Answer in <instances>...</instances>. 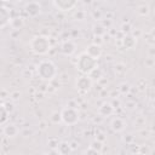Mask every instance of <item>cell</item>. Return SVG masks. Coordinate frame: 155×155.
Listing matches in <instances>:
<instances>
[{"label":"cell","mask_w":155,"mask_h":155,"mask_svg":"<svg viewBox=\"0 0 155 155\" xmlns=\"http://www.w3.org/2000/svg\"><path fill=\"white\" fill-rule=\"evenodd\" d=\"M36 73L40 79L46 81H52L57 76V67L52 61L44 59L41 61L36 67Z\"/></svg>","instance_id":"cell-1"},{"label":"cell","mask_w":155,"mask_h":155,"mask_svg":"<svg viewBox=\"0 0 155 155\" xmlns=\"http://www.w3.org/2000/svg\"><path fill=\"white\" fill-rule=\"evenodd\" d=\"M29 47H30V51L33 53H35L38 56H44L51 48L50 39L46 36H42V35H36L30 40Z\"/></svg>","instance_id":"cell-2"},{"label":"cell","mask_w":155,"mask_h":155,"mask_svg":"<svg viewBox=\"0 0 155 155\" xmlns=\"http://www.w3.org/2000/svg\"><path fill=\"white\" fill-rule=\"evenodd\" d=\"M97 59L92 58L91 56H88L86 52L81 53L76 61V69L85 75H88L98 64H97Z\"/></svg>","instance_id":"cell-3"},{"label":"cell","mask_w":155,"mask_h":155,"mask_svg":"<svg viewBox=\"0 0 155 155\" xmlns=\"http://www.w3.org/2000/svg\"><path fill=\"white\" fill-rule=\"evenodd\" d=\"M61 113H62L63 124L67 125V126H74V125H76L78 121H79V119H80L78 108L67 107V108H64Z\"/></svg>","instance_id":"cell-4"},{"label":"cell","mask_w":155,"mask_h":155,"mask_svg":"<svg viewBox=\"0 0 155 155\" xmlns=\"http://www.w3.org/2000/svg\"><path fill=\"white\" fill-rule=\"evenodd\" d=\"M92 84H93L92 79H91L88 75L82 74L81 76H79V78L76 79V81H75V88H76L80 93H86V92H88V91L91 90Z\"/></svg>","instance_id":"cell-5"},{"label":"cell","mask_w":155,"mask_h":155,"mask_svg":"<svg viewBox=\"0 0 155 155\" xmlns=\"http://www.w3.org/2000/svg\"><path fill=\"white\" fill-rule=\"evenodd\" d=\"M78 0H53V4L56 8H58L62 12H68L73 10L76 6Z\"/></svg>","instance_id":"cell-6"},{"label":"cell","mask_w":155,"mask_h":155,"mask_svg":"<svg viewBox=\"0 0 155 155\" xmlns=\"http://www.w3.org/2000/svg\"><path fill=\"white\" fill-rule=\"evenodd\" d=\"M2 132H4L5 137H7V138H15V137H17L19 134V128H18V126L16 124L8 122V124H5L4 125Z\"/></svg>","instance_id":"cell-7"},{"label":"cell","mask_w":155,"mask_h":155,"mask_svg":"<svg viewBox=\"0 0 155 155\" xmlns=\"http://www.w3.org/2000/svg\"><path fill=\"white\" fill-rule=\"evenodd\" d=\"M88 56H91L92 58H94V59H99L101 58V56H102V52H103V50H102V46L101 45H97V44H94V42H92L91 45H88L87 47H86V51H85Z\"/></svg>","instance_id":"cell-8"},{"label":"cell","mask_w":155,"mask_h":155,"mask_svg":"<svg viewBox=\"0 0 155 155\" xmlns=\"http://www.w3.org/2000/svg\"><path fill=\"white\" fill-rule=\"evenodd\" d=\"M114 110H115V108H114L113 103H110V102H104V103H102L101 107L98 108V114H99V116H102V117H107V116H110V115L114 113Z\"/></svg>","instance_id":"cell-9"},{"label":"cell","mask_w":155,"mask_h":155,"mask_svg":"<svg viewBox=\"0 0 155 155\" xmlns=\"http://www.w3.org/2000/svg\"><path fill=\"white\" fill-rule=\"evenodd\" d=\"M25 12L28 13L29 17H36L40 12H41V7L39 5V2L36 1H30L25 5Z\"/></svg>","instance_id":"cell-10"},{"label":"cell","mask_w":155,"mask_h":155,"mask_svg":"<svg viewBox=\"0 0 155 155\" xmlns=\"http://www.w3.org/2000/svg\"><path fill=\"white\" fill-rule=\"evenodd\" d=\"M110 127L114 132H122L126 128V121L122 117L116 116L110 121Z\"/></svg>","instance_id":"cell-11"},{"label":"cell","mask_w":155,"mask_h":155,"mask_svg":"<svg viewBox=\"0 0 155 155\" xmlns=\"http://www.w3.org/2000/svg\"><path fill=\"white\" fill-rule=\"evenodd\" d=\"M76 50V45L71 40H67L61 45V52L65 56H71Z\"/></svg>","instance_id":"cell-12"},{"label":"cell","mask_w":155,"mask_h":155,"mask_svg":"<svg viewBox=\"0 0 155 155\" xmlns=\"http://www.w3.org/2000/svg\"><path fill=\"white\" fill-rule=\"evenodd\" d=\"M11 23V17H10V11L6 7H1L0 8V28L4 29L7 24Z\"/></svg>","instance_id":"cell-13"},{"label":"cell","mask_w":155,"mask_h":155,"mask_svg":"<svg viewBox=\"0 0 155 155\" xmlns=\"http://www.w3.org/2000/svg\"><path fill=\"white\" fill-rule=\"evenodd\" d=\"M121 41H122V45H124L125 48L131 50V48H133V47L136 46V44H137V38H134L132 34H126V35L121 39Z\"/></svg>","instance_id":"cell-14"},{"label":"cell","mask_w":155,"mask_h":155,"mask_svg":"<svg viewBox=\"0 0 155 155\" xmlns=\"http://www.w3.org/2000/svg\"><path fill=\"white\" fill-rule=\"evenodd\" d=\"M71 151H73V148H71L70 143H68V142H61L57 148V153L59 155H68Z\"/></svg>","instance_id":"cell-15"},{"label":"cell","mask_w":155,"mask_h":155,"mask_svg":"<svg viewBox=\"0 0 155 155\" xmlns=\"http://www.w3.org/2000/svg\"><path fill=\"white\" fill-rule=\"evenodd\" d=\"M88 76L92 79V81H99V80L103 78V71H102V69L97 65V67L88 74Z\"/></svg>","instance_id":"cell-16"},{"label":"cell","mask_w":155,"mask_h":155,"mask_svg":"<svg viewBox=\"0 0 155 155\" xmlns=\"http://www.w3.org/2000/svg\"><path fill=\"white\" fill-rule=\"evenodd\" d=\"M10 25H11L13 29L19 30V29L23 28V25H24V19H23L22 17H15V18H11V23H10Z\"/></svg>","instance_id":"cell-17"},{"label":"cell","mask_w":155,"mask_h":155,"mask_svg":"<svg viewBox=\"0 0 155 155\" xmlns=\"http://www.w3.org/2000/svg\"><path fill=\"white\" fill-rule=\"evenodd\" d=\"M137 13L139 16H142V17H147L150 13V7L147 4H142V5H139L137 7Z\"/></svg>","instance_id":"cell-18"},{"label":"cell","mask_w":155,"mask_h":155,"mask_svg":"<svg viewBox=\"0 0 155 155\" xmlns=\"http://www.w3.org/2000/svg\"><path fill=\"white\" fill-rule=\"evenodd\" d=\"M113 70H114V74H115V75H117V76L124 75V74H125V71H126V65H125L124 63H115V64H114Z\"/></svg>","instance_id":"cell-19"},{"label":"cell","mask_w":155,"mask_h":155,"mask_svg":"<svg viewBox=\"0 0 155 155\" xmlns=\"http://www.w3.org/2000/svg\"><path fill=\"white\" fill-rule=\"evenodd\" d=\"M145 122H147V120L144 116H137L133 121V127L137 130H140V128L145 127Z\"/></svg>","instance_id":"cell-20"},{"label":"cell","mask_w":155,"mask_h":155,"mask_svg":"<svg viewBox=\"0 0 155 155\" xmlns=\"http://www.w3.org/2000/svg\"><path fill=\"white\" fill-rule=\"evenodd\" d=\"M50 120H51V122L54 124V125L63 122V120H62V113H61V111H53V113H51Z\"/></svg>","instance_id":"cell-21"},{"label":"cell","mask_w":155,"mask_h":155,"mask_svg":"<svg viewBox=\"0 0 155 155\" xmlns=\"http://www.w3.org/2000/svg\"><path fill=\"white\" fill-rule=\"evenodd\" d=\"M0 111H1V119H0V124L4 126L5 124H6V121L8 120V115H10V113L7 111V109L5 108V105H4V103L1 104V108H0Z\"/></svg>","instance_id":"cell-22"},{"label":"cell","mask_w":155,"mask_h":155,"mask_svg":"<svg viewBox=\"0 0 155 155\" xmlns=\"http://www.w3.org/2000/svg\"><path fill=\"white\" fill-rule=\"evenodd\" d=\"M90 147L91 148H93L96 151H98L99 154L102 153V150H103V142L102 140H99V139H94V140H92L91 142V144H90Z\"/></svg>","instance_id":"cell-23"},{"label":"cell","mask_w":155,"mask_h":155,"mask_svg":"<svg viewBox=\"0 0 155 155\" xmlns=\"http://www.w3.org/2000/svg\"><path fill=\"white\" fill-rule=\"evenodd\" d=\"M93 34L94 35H99V36H103L105 34V27L102 25V24H94L93 25V29H92Z\"/></svg>","instance_id":"cell-24"},{"label":"cell","mask_w":155,"mask_h":155,"mask_svg":"<svg viewBox=\"0 0 155 155\" xmlns=\"http://www.w3.org/2000/svg\"><path fill=\"white\" fill-rule=\"evenodd\" d=\"M117 90H119V92H120L121 94L125 96V94H128V92L131 91V86H130L128 82H121V84L119 85Z\"/></svg>","instance_id":"cell-25"},{"label":"cell","mask_w":155,"mask_h":155,"mask_svg":"<svg viewBox=\"0 0 155 155\" xmlns=\"http://www.w3.org/2000/svg\"><path fill=\"white\" fill-rule=\"evenodd\" d=\"M59 143H61V142H59L58 138H56V137H51V138L47 140V145H48V148L52 149V150H57Z\"/></svg>","instance_id":"cell-26"},{"label":"cell","mask_w":155,"mask_h":155,"mask_svg":"<svg viewBox=\"0 0 155 155\" xmlns=\"http://www.w3.org/2000/svg\"><path fill=\"white\" fill-rule=\"evenodd\" d=\"M19 98H21V92L19 91H13V92L10 93V99L11 101L16 102V101H19Z\"/></svg>","instance_id":"cell-27"},{"label":"cell","mask_w":155,"mask_h":155,"mask_svg":"<svg viewBox=\"0 0 155 155\" xmlns=\"http://www.w3.org/2000/svg\"><path fill=\"white\" fill-rule=\"evenodd\" d=\"M74 17H75L76 19H79V21H82V19L85 18V12L81 11V10H78V12H75Z\"/></svg>","instance_id":"cell-28"},{"label":"cell","mask_w":155,"mask_h":155,"mask_svg":"<svg viewBox=\"0 0 155 155\" xmlns=\"http://www.w3.org/2000/svg\"><path fill=\"white\" fill-rule=\"evenodd\" d=\"M144 64H145L147 67L151 68V67L155 64V61H154V58H153V57H148V58H145V61H144Z\"/></svg>","instance_id":"cell-29"},{"label":"cell","mask_w":155,"mask_h":155,"mask_svg":"<svg viewBox=\"0 0 155 155\" xmlns=\"http://www.w3.org/2000/svg\"><path fill=\"white\" fill-rule=\"evenodd\" d=\"M130 30H131V24H130V23H126V24L124 23V24L121 25V31H122V33H128Z\"/></svg>","instance_id":"cell-30"},{"label":"cell","mask_w":155,"mask_h":155,"mask_svg":"<svg viewBox=\"0 0 155 155\" xmlns=\"http://www.w3.org/2000/svg\"><path fill=\"white\" fill-rule=\"evenodd\" d=\"M136 105H137V104H136L134 102H127V103L125 104V108H126V109H128V110H133Z\"/></svg>","instance_id":"cell-31"},{"label":"cell","mask_w":155,"mask_h":155,"mask_svg":"<svg viewBox=\"0 0 155 155\" xmlns=\"http://www.w3.org/2000/svg\"><path fill=\"white\" fill-rule=\"evenodd\" d=\"M31 134H33V131L29 130V128H25L24 131H22V136L23 137H30Z\"/></svg>","instance_id":"cell-32"},{"label":"cell","mask_w":155,"mask_h":155,"mask_svg":"<svg viewBox=\"0 0 155 155\" xmlns=\"http://www.w3.org/2000/svg\"><path fill=\"white\" fill-rule=\"evenodd\" d=\"M93 42H94V44H97V45H102V42H103V40H102V36H99V35H94Z\"/></svg>","instance_id":"cell-33"},{"label":"cell","mask_w":155,"mask_h":155,"mask_svg":"<svg viewBox=\"0 0 155 155\" xmlns=\"http://www.w3.org/2000/svg\"><path fill=\"white\" fill-rule=\"evenodd\" d=\"M132 140H133V136L132 134H126L124 137V142H126V143H131Z\"/></svg>","instance_id":"cell-34"},{"label":"cell","mask_w":155,"mask_h":155,"mask_svg":"<svg viewBox=\"0 0 155 155\" xmlns=\"http://www.w3.org/2000/svg\"><path fill=\"white\" fill-rule=\"evenodd\" d=\"M84 153H85V154H99L98 151H96V150H94L93 148H91V147H88Z\"/></svg>","instance_id":"cell-35"},{"label":"cell","mask_w":155,"mask_h":155,"mask_svg":"<svg viewBox=\"0 0 155 155\" xmlns=\"http://www.w3.org/2000/svg\"><path fill=\"white\" fill-rule=\"evenodd\" d=\"M4 105H5V108L7 109V111H8V113H11V111L13 110V104H12V103H7V104H5V103H4Z\"/></svg>","instance_id":"cell-36"},{"label":"cell","mask_w":155,"mask_h":155,"mask_svg":"<svg viewBox=\"0 0 155 155\" xmlns=\"http://www.w3.org/2000/svg\"><path fill=\"white\" fill-rule=\"evenodd\" d=\"M92 16H93V18H97V19H99V18H101V12H99V11H93Z\"/></svg>","instance_id":"cell-37"},{"label":"cell","mask_w":155,"mask_h":155,"mask_svg":"<svg viewBox=\"0 0 155 155\" xmlns=\"http://www.w3.org/2000/svg\"><path fill=\"white\" fill-rule=\"evenodd\" d=\"M132 35H133L134 38H138V36L140 35V30H138V29H137V30H133V31H132Z\"/></svg>","instance_id":"cell-38"},{"label":"cell","mask_w":155,"mask_h":155,"mask_svg":"<svg viewBox=\"0 0 155 155\" xmlns=\"http://www.w3.org/2000/svg\"><path fill=\"white\" fill-rule=\"evenodd\" d=\"M42 98H44V93H41V92L39 93V92H38V93H36V99H40V101H41Z\"/></svg>","instance_id":"cell-39"},{"label":"cell","mask_w":155,"mask_h":155,"mask_svg":"<svg viewBox=\"0 0 155 155\" xmlns=\"http://www.w3.org/2000/svg\"><path fill=\"white\" fill-rule=\"evenodd\" d=\"M149 53H150V54H153V56H155V47H150Z\"/></svg>","instance_id":"cell-40"},{"label":"cell","mask_w":155,"mask_h":155,"mask_svg":"<svg viewBox=\"0 0 155 155\" xmlns=\"http://www.w3.org/2000/svg\"><path fill=\"white\" fill-rule=\"evenodd\" d=\"M113 105H114V108H117V107L120 105V102H119V101H115V102L113 103Z\"/></svg>","instance_id":"cell-41"},{"label":"cell","mask_w":155,"mask_h":155,"mask_svg":"<svg viewBox=\"0 0 155 155\" xmlns=\"http://www.w3.org/2000/svg\"><path fill=\"white\" fill-rule=\"evenodd\" d=\"M70 145H71V148H73V150H75V149L78 148V145H76V143H75V142H73V143H70Z\"/></svg>","instance_id":"cell-42"},{"label":"cell","mask_w":155,"mask_h":155,"mask_svg":"<svg viewBox=\"0 0 155 155\" xmlns=\"http://www.w3.org/2000/svg\"><path fill=\"white\" fill-rule=\"evenodd\" d=\"M40 127H41V128L44 130V128L46 127V126H45V122H41V124H40Z\"/></svg>","instance_id":"cell-43"},{"label":"cell","mask_w":155,"mask_h":155,"mask_svg":"<svg viewBox=\"0 0 155 155\" xmlns=\"http://www.w3.org/2000/svg\"><path fill=\"white\" fill-rule=\"evenodd\" d=\"M151 107H153V108H154V109H155V99H154V101H153V102H151Z\"/></svg>","instance_id":"cell-44"},{"label":"cell","mask_w":155,"mask_h":155,"mask_svg":"<svg viewBox=\"0 0 155 155\" xmlns=\"http://www.w3.org/2000/svg\"><path fill=\"white\" fill-rule=\"evenodd\" d=\"M1 1H7V0H1Z\"/></svg>","instance_id":"cell-45"}]
</instances>
